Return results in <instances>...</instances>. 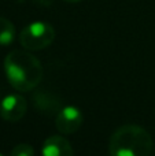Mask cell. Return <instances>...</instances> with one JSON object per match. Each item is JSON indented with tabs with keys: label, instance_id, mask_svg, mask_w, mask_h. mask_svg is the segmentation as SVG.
<instances>
[{
	"label": "cell",
	"instance_id": "cell-1",
	"mask_svg": "<svg viewBox=\"0 0 155 156\" xmlns=\"http://www.w3.org/2000/svg\"><path fill=\"white\" fill-rule=\"evenodd\" d=\"M4 71L10 85L18 92L37 88L44 76L40 60L27 51L14 49L4 59Z\"/></svg>",
	"mask_w": 155,
	"mask_h": 156
},
{
	"label": "cell",
	"instance_id": "cell-2",
	"mask_svg": "<svg viewBox=\"0 0 155 156\" xmlns=\"http://www.w3.org/2000/svg\"><path fill=\"white\" fill-rule=\"evenodd\" d=\"M150 133L139 125H124L113 133L109 143L110 156H150L153 151Z\"/></svg>",
	"mask_w": 155,
	"mask_h": 156
},
{
	"label": "cell",
	"instance_id": "cell-3",
	"mask_svg": "<svg viewBox=\"0 0 155 156\" xmlns=\"http://www.w3.org/2000/svg\"><path fill=\"white\" fill-rule=\"evenodd\" d=\"M55 40V29L43 21L32 22L19 33V43L27 51H40Z\"/></svg>",
	"mask_w": 155,
	"mask_h": 156
},
{
	"label": "cell",
	"instance_id": "cell-4",
	"mask_svg": "<svg viewBox=\"0 0 155 156\" xmlns=\"http://www.w3.org/2000/svg\"><path fill=\"white\" fill-rule=\"evenodd\" d=\"M27 110V101L18 93L7 94L0 101V116L7 122H18L25 116Z\"/></svg>",
	"mask_w": 155,
	"mask_h": 156
},
{
	"label": "cell",
	"instance_id": "cell-5",
	"mask_svg": "<svg viewBox=\"0 0 155 156\" xmlns=\"http://www.w3.org/2000/svg\"><path fill=\"white\" fill-rule=\"evenodd\" d=\"M82 112L74 105H66L58 112L55 125L62 134H73L82 125Z\"/></svg>",
	"mask_w": 155,
	"mask_h": 156
},
{
	"label": "cell",
	"instance_id": "cell-6",
	"mask_svg": "<svg viewBox=\"0 0 155 156\" xmlns=\"http://www.w3.org/2000/svg\"><path fill=\"white\" fill-rule=\"evenodd\" d=\"M41 156H74V152L67 138L62 136H51L44 141Z\"/></svg>",
	"mask_w": 155,
	"mask_h": 156
},
{
	"label": "cell",
	"instance_id": "cell-7",
	"mask_svg": "<svg viewBox=\"0 0 155 156\" xmlns=\"http://www.w3.org/2000/svg\"><path fill=\"white\" fill-rule=\"evenodd\" d=\"M32 100L34 103L36 108L47 115H52L55 112H59L60 100L55 94L47 90H37L32 94Z\"/></svg>",
	"mask_w": 155,
	"mask_h": 156
},
{
	"label": "cell",
	"instance_id": "cell-8",
	"mask_svg": "<svg viewBox=\"0 0 155 156\" xmlns=\"http://www.w3.org/2000/svg\"><path fill=\"white\" fill-rule=\"evenodd\" d=\"M15 38V27L7 18L0 16V45H8Z\"/></svg>",
	"mask_w": 155,
	"mask_h": 156
},
{
	"label": "cell",
	"instance_id": "cell-9",
	"mask_svg": "<svg viewBox=\"0 0 155 156\" xmlns=\"http://www.w3.org/2000/svg\"><path fill=\"white\" fill-rule=\"evenodd\" d=\"M10 156H34V149L29 144H18L13 148Z\"/></svg>",
	"mask_w": 155,
	"mask_h": 156
},
{
	"label": "cell",
	"instance_id": "cell-10",
	"mask_svg": "<svg viewBox=\"0 0 155 156\" xmlns=\"http://www.w3.org/2000/svg\"><path fill=\"white\" fill-rule=\"evenodd\" d=\"M63 2H67V3H78L81 0H63Z\"/></svg>",
	"mask_w": 155,
	"mask_h": 156
},
{
	"label": "cell",
	"instance_id": "cell-11",
	"mask_svg": "<svg viewBox=\"0 0 155 156\" xmlns=\"http://www.w3.org/2000/svg\"><path fill=\"white\" fill-rule=\"evenodd\" d=\"M0 156H4V155H2V154H0Z\"/></svg>",
	"mask_w": 155,
	"mask_h": 156
}]
</instances>
